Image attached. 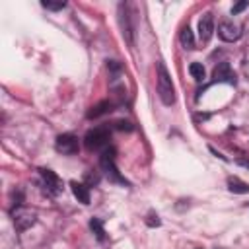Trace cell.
Segmentation results:
<instances>
[{
  "label": "cell",
  "mask_w": 249,
  "mask_h": 249,
  "mask_svg": "<svg viewBox=\"0 0 249 249\" xmlns=\"http://www.w3.org/2000/svg\"><path fill=\"white\" fill-rule=\"evenodd\" d=\"M218 37L226 43H233L241 37V27L231 19H222L218 23Z\"/></svg>",
  "instance_id": "obj_6"
},
{
  "label": "cell",
  "mask_w": 249,
  "mask_h": 249,
  "mask_svg": "<svg viewBox=\"0 0 249 249\" xmlns=\"http://www.w3.org/2000/svg\"><path fill=\"white\" fill-rule=\"evenodd\" d=\"M109 140H111V132L105 126H97V128L89 130L84 138L88 150H105V148H109Z\"/></svg>",
  "instance_id": "obj_3"
},
{
  "label": "cell",
  "mask_w": 249,
  "mask_h": 249,
  "mask_svg": "<svg viewBox=\"0 0 249 249\" xmlns=\"http://www.w3.org/2000/svg\"><path fill=\"white\" fill-rule=\"evenodd\" d=\"M39 173H41V177H43V181H45V185H47V189L53 193V195H58L60 193V179L56 177V173L54 171H51V169H39Z\"/></svg>",
  "instance_id": "obj_10"
},
{
  "label": "cell",
  "mask_w": 249,
  "mask_h": 249,
  "mask_svg": "<svg viewBox=\"0 0 249 249\" xmlns=\"http://www.w3.org/2000/svg\"><path fill=\"white\" fill-rule=\"evenodd\" d=\"M158 93H160V99L163 105L169 107L175 103V88H173L171 76L161 60L158 62Z\"/></svg>",
  "instance_id": "obj_1"
},
{
  "label": "cell",
  "mask_w": 249,
  "mask_h": 249,
  "mask_svg": "<svg viewBox=\"0 0 249 249\" xmlns=\"http://www.w3.org/2000/svg\"><path fill=\"white\" fill-rule=\"evenodd\" d=\"M189 72H191V76H193L196 82H202V80L206 78L204 66H202L200 62H191V64H189Z\"/></svg>",
  "instance_id": "obj_15"
},
{
  "label": "cell",
  "mask_w": 249,
  "mask_h": 249,
  "mask_svg": "<svg viewBox=\"0 0 249 249\" xmlns=\"http://www.w3.org/2000/svg\"><path fill=\"white\" fill-rule=\"evenodd\" d=\"M212 33H214V16L210 12H206L198 19V39H200V43H208Z\"/></svg>",
  "instance_id": "obj_7"
},
{
  "label": "cell",
  "mask_w": 249,
  "mask_h": 249,
  "mask_svg": "<svg viewBox=\"0 0 249 249\" xmlns=\"http://www.w3.org/2000/svg\"><path fill=\"white\" fill-rule=\"evenodd\" d=\"M12 216H14V224H16L18 230H27L29 226L35 224V216L29 214V212H23L19 206H16V210L12 212Z\"/></svg>",
  "instance_id": "obj_8"
},
{
  "label": "cell",
  "mask_w": 249,
  "mask_h": 249,
  "mask_svg": "<svg viewBox=\"0 0 249 249\" xmlns=\"http://www.w3.org/2000/svg\"><path fill=\"white\" fill-rule=\"evenodd\" d=\"M247 6H249L247 2H237V4H233V6H231V14L235 16V14H239V12H243V10L247 8Z\"/></svg>",
  "instance_id": "obj_19"
},
{
  "label": "cell",
  "mask_w": 249,
  "mask_h": 249,
  "mask_svg": "<svg viewBox=\"0 0 249 249\" xmlns=\"http://www.w3.org/2000/svg\"><path fill=\"white\" fill-rule=\"evenodd\" d=\"M179 39H181V45L185 47V49H195V35H193V31H191V27L189 25H185L183 29H181V33H179Z\"/></svg>",
  "instance_id": "obj_14"
},
{
  "label": "cell",
  "mask_w": 249,
  "mask_h": 249,
  "mask_svg": "<svg viewBox=\"0 0 249 249\" xmlns=\"http://www.w3.org/2000/svg\"><path fill=\"white\" fill-rule=\"evenodd\" d=\"M117 128H121V130H132V124L126 123V121H119L117 123Z\"/></svg>",
  "instance_id": "obj_20"
},
{
  "label": "cell",
  "mask_w": 249,
  "mask_h": 249,
  "mask_svg": "<svg viewBox=\"0 0 249 249\" xmlns=\"http://www.w3.org/2000/svg\"><path fill=\"white\" fill-rule=\"evenodd\" d=\"M228 189L235 195H247L249 193V183L241 181L239 177H228Z\"/></svg>",
  "instance_id": "obj_12"
},
{
  "label": "cell",
  "mask_w": 249,
  "mask_h": 249,
  "mask_svg": "<svg viewBox=\"0 0 249 249\" xmlns=\"http://www.w3.org/2000/svg\"><path fill=\"white\" fill-rule=\"evenodd\" d=\"M214 80L216 82H228V84H235V74L231 72L230 64L228 62H220L216 68H214Z\"/></svg>",
  "instance_id": "obj_9"
},
{
  "label": "cell",
  "mask_w": 249,
  "mask_h": 249,
  "mask_svg": "<svg viewBox=\"0 0 249 249\" xmlns=\"http://www.w3.org/2000/svg\"><path fill=\"white\" fill-rule=\"evenodd\" d=\"M99 183V175L97 173H86V185L91 187V185H97Z\"/></svg>",
  "instance_id": "obj_18"
},
{
  "label": "cell",
  "mask_w": 249,
  "mask_h": 249,
  "mask_svg": "<svg viewBox=\"0 0 249 249\" xmlns=\"http://www.w3.org/2000/svg\"><path fill=\"white\" fill-rule=\"evenodd\" d=\"M237 163H241V165H245V167H249V161H247V160H237Z\"/></svg>",
  "instance_id": "obj_21"
},
{
  "label": "cell",
  "mask_w": 249,
  "mask_h": 249,
  "mask_svg": "<svg viewBox=\"0 0 249 249\" xmlns=\"http://www.w3.org/2000/svg\"><path fill=\"white\" fill-rule=\"evenodd\" d=\"M119 25L123 31V37L128 41V45L134 43V25L130 21V6L128 4H119Z\"/></svg>",
  "instance_id": "obj_4"
},
{
  "label": "cell",
  "mask_w": 249,
  "mask_h": 249,
  "mask_svg": "<svg viewBox=\"0 0 249 249\" xmlns=\"http://www.w3.org/2000/svg\"><path fill=\"white\" fill-rule=\"evenodd\" d=\"M54 148L58 154H64V156H72L80 150V142H78V136L66 132V134H60L56 136V142H54Z\"/></svg>",
  "instance_id": "obj_5"
},
{
  "label": "cell",
  "mask_w": 249,
  "mask_h": 249,
  "mask_svg": "<svg viewBox=\"0 0 249 249\" xmlns=\"http://www.w3.org/2000/svg\"><path fill=\"white\" fill-rule=\"evenodd\" d=\"M111 107H113V103H111V101H99L97 105H93V107H91V111H88V119L101 117V115L109 113V111H111Z\"/></svg>",
  "instance_id": "obj_13"
},
{
  "label": "cell",
  "mask_w": 249,
  "mask_h": 249,
  "mask_svg": "<svg viewBox=\"0 0 249 249\" xmlns=\"http://www.w3.org/2000/svg\"><path fill=\"white\" fill-rule=\"evenodd\" d=\"M41 4H43V8H47V10H62V8L66 6L64 0H60V2H49V0H43Z\"/></svg>",
  "instance_id": "obj_17"
},
{
  "label": "cell",
  "mask_w": 249,
  "mask_h": 249,
  "mask_svg": "<svg viewBox=\"0 0 249 249\" xmlns=\"http://www.w3.org/2000/svg\"><path fill=\"white\" fill-rule=\"evenodd\" d=\"M89 228H91V231L95 233V237L99 241H105V230H103V224H101L99 218H91L89 220Z\"/></svg>",
  "instance_id": "obj_16"
},
{
  "label": "cell",
  "mask_w": 249,
  "mask_h": 249,
  "mask_svg": "<svg viewBox=\"0 0 249 249\" xmlns=\"http://www.w3.org/2000/svg\"><path fill=\"white\" fill-rule=\"evenodd\" d=\"M70 189H72V195L78 198V202H82V204H89V187H88L86 183L70 181Z\"/></svg>",
  "instance_id": "obj_11"
},
{
  "label": "cell",
  "mask_w": 249,
  "mask_h": 249,
  "mask_svg": "<svg viewBox=\"0 0 249 249\" xmlns=\"http://www.w3.org/2000/svg\"><path fill=\"white\" fill-rule=\"evenodd\" d=\"M99 163H101V169L107 173V177H109L111 181L121 183V185H128V183L124 181V177H121V173H119V169H117V165H115V148H113V146H109V148H105V150L101 152Z\"/></svg>",
  "instance_id": "obj_2"
}]
</instances>
